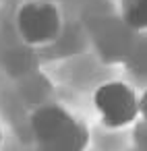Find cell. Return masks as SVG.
<instances>
[{
  "instance_id": "6da1fadb",
  "label": "cell",
  "mask_w": 147,
  "mask_h": 151,
  "mask_svg": "<svg viewBox=\"0 0 147 151\" xmlns=\"http://www.w3.org/2000/svg\"><path fill=\"white\" fill-rule=\"evenodd\" d=\"M93 104L102 124H106L108 128H124L137 122V118L141 116L139 97L126 83L120 81L104 83L95 91Z\"/></svg>"
},
{
  "instance_id": "7a4b0ae2",
  "label": "cell",
  "mask_w": 147,
  "mask_h": 151,
  "mask_svg": "<svg viewBox=\"0 0 147 151\" xmlns=\"http://www.w3.org/2000/svg\"><path fill=\"white\" fill-rule=\"evenodd\" d=\"M17 29L25 44L46 46L60 31V15L50 2H27L17 13Z\"/></svg>"
},
{
  "instance_id": "3957f363",
  "label": "cell",
  "mask_w": 147,
  "mask_h": 151,
  "mask_svg": "<svg viewBox=\"0 0 147 151\" xmlns=\"http://www.w3.org/2000/svg\"><path fill=\"white\" fill-rule=\"evenodd\" d=\"M122 21L128 29L145 31L147 29V0H120Z\"/></svg>"
},
{
  "instance_id": "277c9868",
  "label": "cell",
  "mask_w": 147,
  "mask_h": 151,
  "mask_svg": "<svg viewBox=\"0 0 147 151\" xmlns=\"http://www.w3.org/2000/svg\"><path fill=\"white\" fill-rule=\"evenodd\" d=\"M135 143L139 151H147V120H141L135 126Z\"/></svg>"
},
{
  "instance_id": "5b68a950",
  "label": "cell",
  "mask_w": 147,
  "mask_h": 151,
  "mask_svg": "<svg viewBox=\"0 0 147 151\" xmlns=\"http://www.w3.org/2000/svg\"><path fill=\"white\" fill-rule=\"evenodd\" d=\"M139 108H141V116H143V120H147V91L141 95V99H139Z\"/></svg>"
},
{
  "instance_id": "8992f818",
  "label": "cell",
  "mask_w": 147,
  "mask_h": 151,
  "mask_svg": "<svg viewBox=\"0 0 147 151\" xmlns=\"http://www.w3.org/2000/svg\"><path fill=\"white\" fill-rule=\"evenodd\" d=\"M0 143H2V130H0Z\"/></svg>"
},
{
  "instance_id": "52a82bcc",
  "label": "cell",
  "mask_w": 147,
  "mask_h": 151,
  "mask_svg": "<svg viewBox=\"0 0 147 151\" xmlns=\"http://www.w3.org/2000/svg\"><path fill=\"white\" fill-rule=\"evenodd\" d=\"M137 151H139V149H137Z\"/></svg>"
}]
</instances>
